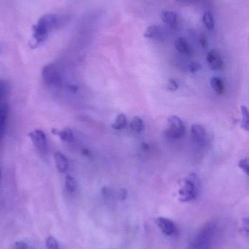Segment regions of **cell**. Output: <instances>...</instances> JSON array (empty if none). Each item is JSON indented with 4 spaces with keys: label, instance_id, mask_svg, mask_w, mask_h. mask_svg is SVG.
<instances>
[{
    "label": "cell",
    "instance_id": "cell-33",
    "mask_svg": "<svg viewBox=\"0 0 249 249\" xmlns=\"http://www.w3.org/2000/svg\"><path fill=\"white\" fill-rule=\"evenodd\" d=\"M0 51H1V50H0Z\"/></svg>",
    "mask_w": 249,
    "mask_h": 249
},
{
    "label": "cell",
    "instance_id": "cell-16",
    "mask_svg": "<svg viewBox=\"0 0 249 249\" xmlns=\"http://www.w3.org/2000/svg\"><path fill=\"white\" fill-rule=\"evenodd\" d=\"M127 117L124 114H119L117 116L115 122L113 124L112 127L114 129L121 131L124 129L127 126Z\"/></svg>",
    "mask_w": 249,
    "mask_h": 249
},
{
    "label": "cell",
    "instance_id": "cell-30",
    "mask_svg": "<svg viewBox=\"0 0 249 249\" xmlns=\"http://www.w3.org/2000/svg\"><path fill=\"white\" fill-rule=\"evenodd\" d=\"M177 1H179V2H183V3H185V2H192V1H193V0H177Z\"/></svg>",
    "mask_w": 249,
    "mask_h": 249
},
{
    "label": "cell",
    "instance_id": "cell-7",
    "mask_svg": "<svg viewBox=\"0 0 249 249\" xmlns=\"http://www.w3.org/2000/svg\"><path fill=\"white\" fill-rule=\"evenodd\" d=\"M156 224L162 233L166 235H173L177 231V226L172 220L165 217H158L156 218Z\"/></svg>",
    "mask_w": 249,
    "mask_h": 249
},
{
    "label": "cell",
    "instance_id": "cell-13",
    "mask_svg": "<svg viewBox=\"0 0 249 249\" xmlns=\"http://www.w3.org/2000/svg\"><path fill=\"white\" fill-rule=\"evenodd\" d=\"M175 47L176 50L183 55H190L192 53V47L187 40L183 37H179L175 40Z\"/></svg>",
    "mask_w": 249,
    "mask_h": 249
},
{
    "label": "cell",
    "instance_id": "cell-18",
    "mask_svg": "<svg viewBox=\"0 0 249 249\" xmlns=\"http://www.w3.org/2000/svg\"><path fill=\"white\" fill-rule=\"evenodd\" d=\"M65 188L68 193L72 194L76 191L77 182L75 179L70 175H68L65 178Z\"/></svg>",
    "mask_w": 249,
    "mask_h": 249
},
{
    "label": "cell",
    "instance_id": "cell-29",
    "mask_svg": "<svg viewBox=\"0 0 249 249\" xmlns=\"http://www.w3.org/2000/svg\"><path fill=\"white\" fill-rule=\"evenodd\" d=\"M127 196V192L125 189H122L119 192V198L121 200H124Z\"/></svg>",
    "mask_w": 249,
    "mask_h": 249
},
{
    "label": "cell",
    "instance_id": "cell-12",
    "mask_svg": "<svg viewBox=\"0 0 249 249\" xmlns=\"http://www.w3.org/2000/svg\"><path fill=\"white\" fill-rule=\"evenodd\" d=\"M54 159L58 171L62 173H66L69 169V161L66 156H64L62 153H56Z\"/></svg>",
    "mask_w": 249,
    "mask_h": 249
},
{
    "label": "cell",
    "instance_id": "cell-9",
    "mask_svg": "<svg viewBox=\"0 0 249 249\" xmlns=\"http://www.w3.org/2000/svg\"><path fill=\"white\" fill-rule=\"evenodd\" d=\"M143 35L148 39L162 40L165 35V30L159 26L152 25L146 29Z\"/></svg>",
    "mask_w": 249,
    "mask_h": 249
},
{
    "label": "cell",
    "instance_id": "cell-27",
    "mask_svg": "<svg viewBox=\"0 0 249 249\" xmlns=\"http://www.w3.org/2000/svg\"><path fill=\"white\" fill-rule=\"evenodd\" d=\"M201 69V65L198 63H195V62H193V63H191L189 66V69L191 72H198L199 69Z\"/></svg>",
    "mask_w": 249,
    "mask_h": 249
},
{
    "label": "cell",
    "instance_id": "cell-25",
    "mask_svg": "<svg viewBox=\"0 0 249 249\" xmlns=\"http://www.w3.org/2000/svg\"><path fill=\"white\" fill-rule=\"evenodd\" d=\"M28 246L25 242L17 241L13 246V249H27Z\"/></svg>",
    "mask_w": 249,
    "mask_h": 249
},
{
    "label": "cell",
    "instance_id": "cell-26",
    "mask_svg": "<svg viewBox=\"0 0 249 249\" xmlns=\"http://www.w3.org/2000/svg\"><path fill=\"white\" fill-rule=\"evenodd\" d=\"M6 92V83L3 80H0V101L3 98Z\"/></svg>",
    "mask_w": 249,
    "mask_h": 249
},
{
    "label": "cell",
    "instance_id": "cell-14",
    "mask_svg": "<svg viewBox=\"0 0 249 249\" xmlns=\"http://www.w3.org/2000/svg\"><path fill=\"white\" fill-rule=\"evenodd\" d=\"M52 134L58 136L64 142L71 143L74 141V134L72 130L66 128L64 130L52 129Z\"/></svg>",
    "mask_w": 249,
    "mask_h": 249
},
{
    "label": "cell",
    "instance_id": "cell-31",
    "mask_svg": "<svg viewBox=\"0 0 249 249\" xmlns=\"http://www.w3.org/2000/svg\"><path fill=\"white\" fill-rule=\"evenodd\" d=\"M195 249V248H193V247H192V246H190V247H189V249Z\"/></svg>",
    "mask_w": 249,
    "mask_h": 249
},
{
    "label": "cell",
    "instance_id": "cell-21",
    "mask_svg": "<svg viewBox=\"0 0 249 249\" xmlns=\"http://www.w3.org/2000/svg\"><path fill=\"white\" fill-rule=\"evenodd\" d=\"M46 246L48 249H59V243L53 237H49L46 240Z\"/></svg>",
    "mask_w": 249,
    "mask_h": 249
},
{
    "label": "cell",
    "instance_id": "cell-4",
    "mask_svg": "<svg viewBox=\"0 0 249 249\" xmlns=\"http://www.w3.org/2000/svg\"><path fill=\"white\" fill-rule=\"evenodd\" d=\"M185 134V126L183 121L176 115L170 116L167 120V128L165 135L168 138L178 140Z\"/></svg>",
    "mask_w": 249,
    "mask_h": 249
},
{
    "label": "cell",
    "instance_id": "cell-17",
    "mask_svg": "<svg viewBox=\"0 0 249 249\" xmlns=\"http://www.w3.org/2000/svg\"><path fill=\"white\" fill-rule=\"evenodd\" d=\"M130 128H131L132 131L137 133V134L142 132L144 129V123H143V120L137 116L134 117L132 120Z\"/></svg>",
    "mask_w": 249,
    "mask_h": 249
},
{
    "label": "cell",
    "instance_id": "cell-19",
    "mask_svg": "<svg viewBox=\"0 0 249 249\" xmlns=\"http://www.w3.org/2000/svg\"><path fill=\"white\" fill-rule=\"evenodd\" d=\"M202 21L204 25L208 30H214V27H215V21H214V16L211 13H205L202 16Z\"/></svg>",
    "mask_w": 249,
    "mask_h": 249
},
{
    "label": "cell",
    "instance_id": "cell-32",
    "mask_svg": "<svg viewBox=\"0 0 249 249\" xmlns=\"http://www.w3.org/2000/svg\"><path fill=\"white\" fill-rule=\"evenodd\" d=\"M1 176H2V174H1V170H0V179H1Z\"/></svg>",
    "mask_w": 249,
    "mask_h": 249
},
{
    "label": "cell",
    "instance_id": "cell-1",
    "mask_svg": "<svg viewBox=\"0 0 249 249\" xmlns=\"http://www.w3.org/2000/svg\"><path fill=\"white\" fill-rule=\"evenodd\" d=\"M59 18L55 14L43 16L33 28V40L35 46L43 44L50 33L57 27Z\"/></svg>",
    "mask_w": 249,
    "mask_h": 249
},
{
    "label": "cell",
    "instance_id": "cell-23",
    "mask_svg": "<svg viewBox=\"0 0 249 249\" xmlns=\"http://www.w3.org/2000/svg\"><path fill=\"white\" fill-rule=\"evenodd\" d=\"M167 88L170 91H176L179 89V84L175 79H170L167 82Z\"/></svg>",
    "mask_w": 249,
    "mask_h": 249
},
{
    "label": "cell",
    "instance_id": "cell-6",
    "mask_svg": "<svg viewBox=\"0 0 249 249\" xmlns=\"http://www.w3.org/2000/svg\"><path fill=\"white\" fill-rule=\"evenodd\" d=\"M192 141L198 146L203 147L206 143L207 134L205 128L201 124H194L191 128Z\"/></svg>",
    "mask_w": 249,
    "mask_h": 249
},
{
    "label": "cell",
    "instance_id": "cell-24",
    "mask_svg": "<svg viewBox=\"0 0 249 249\" xmlns=\"http://www.w3.org/2000/svg\"><path fill=\"white\" fill-rule=\"evenodd\" d=\"M199 43H200L201 46L202 47H203L205 50H206L208 47V39H207L206 36L205 35V34H200L199 35Z\"/></svg>",
    "mask_w": 249,
    "mask_h": 249
},
{
    "label": "cell",
    "instance_id": "cell-22",
    "mask_svg": "<svg viewBox=\"0 0 249 249\" xmlns=\"http://www.w3.org/2000/svg\"><path fill=\"white\" fill-rule=\"evenodd\" d=\"M238 166L242 171L245 172L246 174L249 175V163L248 158L242 159L238 163Z\"/></svg>",
    "mask_w": 249,
    "mask_h": 249
},
{
    "label": "cell",
    "instance_id": "cell-11",
    "mask_svg": "<svg viewBox=\"0 0 249 249\" xmlns=\"http://www.w3.org/2000/svg\"><path fill=\"white\" fill-rule=\"evenodd\" d=\"M161 18L165 24L170 28H176L177 25L178 16L172 11H165L161 14Z\"/></svg>",
    "mask_w": 249,
    "mask_h": 249
},
{
    "label": "cell",
    "instance_id": "cell-28",
    "mask_svg": "<svg viewBox=\"0 0 249 249\" xmlns=\"http://www.w3.org/2000/svg\"><path fill=\"white\" fill-rule=\"evenodd\" d=\"M243 231L246 234H249V219L243 218Z\"/></svg>",
    "mask_w": 249,
    "mask_h": 249
},
{
    "label": "cell",
    "instance_id": "cell-2",
    "mask_svg": "<svg viewBox=\"0 0 249 249\" xmlns=\"http://www.w3.org/2000/svg\"><path fill=\"white\" fill-rule=\"evenodd\" d=\"M200 189V181L195 173H191L184 180L183 187L179 190L182 202H190L198 197Z\"/></svg>",
    "mask_w": 249,
    "mask_h": 249
},
{
    "label": "cell",
    "instance_id": "cell-10",
    "mask_svg": "<svg viewBox=\"0 0 249 249\" xmlns=\"http://www.w3.org/2000/svg\"><path fill=\"white\" fill-rule=\"evenodd\" d=\"M8 112H9V108H8V104H2L0 107V141L2 140L5 135Z\"/></svg>",
    "mask_w": 249,
    "mask_h": 249
},
{
    "label": "cell",
    "instance_id": "cell-3",
    "mask_svg": "<svg viewBox=\"0 0 249 249\" xmlns=\"http://www.w3.org/2000/svg\"><path fill=\"white\" fill-rule=\"evenodd\" d=\"M42 79L50 88L61 89L63 85V79L59 68L53 63L46 65L42 69Z\"/></svg>",
    "mask_w": 249,
    "mask_h": 249
},
{
    "label": "cell",
    "instance_id": "cell-15",
    "mask_svg": "<svg viewBox=\"0 0 249 249\" xmlns=\"http://www.w3.org/2000/svg\"><path fill=\"white\" fill-rule=\"evenodd\" d=\"M211 85L212 89L218 95L224 93L225 91L224 81L218 77H214L211 79Z\"/></svg>",
    "mask_w": 249,
    "mask_h": 249
},
{
    "label": "cell",
    "instance_id": "cell-8",
    "mask_svg": "<svg viewBox=\"0 0 249 249\" xmlns=\"http://www.w3.org/2000/svg\"><path fill=\"white\" fill-rule=\"evenodd\" d=\"M207 62L210 68L214 71L221 70L224 66L222 58L218 51L215 50H210L207 55Z\"/></svg>",
    "mask_w": 249,
    "mask_h": 249
},
{
    "label": "cell",
    "instance_id": "cell-5",
    "mask_svg": "<svg viewBox=\"0 0 249 249\" xmlns=\"http://www.w3.org/2000/svg\"><path fill=\"white\" fill-rule=\"evenodd\" d=\"M34 147L41 154H46L48 152V141L46 134L41 130H34L29 134Z\"/></svg>",
    "mask_w": 249,
    "mask_h": 249
},
{
    "label": "cell",
    "instance_id": "cell-20",
    "mask_svg": "<svg viewBox=\"0 0 249 249\" xmlns=\"http://www.w3.org/2000/svg\"><path fill=\"white\" fill-rule=\"evenodd\" d=\"M242 117L243 121L241 123V128L246 131H249V110L246 106H241Z\"/></svg>",
    "mask_w": 249,
    "mask_h": 249
}]
</instances>
